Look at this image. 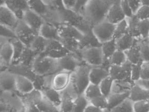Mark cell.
I'll list each match as a JSON object with an SVG mask.
<instances>
[{"mask_svg": "<svg viewBox=\"0 0 149 112\" xmlns=\"http://www.w3.org/2000/svg\"><path fill=\"white\" fill-rule=\"evenodd\" d=\"M126 18L120 4V0H115L111 5L106 15V20L109 23L116 25Z\"/></svg>", "mask_w": 149, "mask_h": 112, "instance_id": "15", "label": "cell"}, {"mask_svg": "<svg viewBox=\"0 0 149 112\" xmlns=\"http://www.w3.org/2000/svg\"><path fill=\"white\" fill-rule=\"evenodd\" d=\"M140 52L142 61H149V38L138 40Z\"/></svg>", "mask_w": 149, "mask_h": 112, "instance_id": "38", "label": "cell"}, {"mask_svg": "<svg viewBox=\"0 0 149 112\" xmlns=\"http://www.w3.org/2000/svg\"><path fill=\"white\" fill-rule=\"evenodd\" d=\"M22 20L38 35L40 28L45 22L41 16L31 8L24 12Z\"/></svg>", "mask_w": 149, "mask_h": 112, "instance_id": "11", "label": "cell"}, {"mask_svg": "<svg viewBox=\"0 0 149 112\" xmlns=\"http://www.w3.org/2000/svg\"><path fill=\"white\" fill-rule=\"evenodd\" d=\"M105 111L102 110L99 108L95 107L93 105L89 103L87 107H86L85 110L84 112H105Z\"/></svg>", "mask_w": 149, "mask_h": 112, "instance_id": "57", "label": "cell"}, {"mask_svg": "<svg viewBox=\"0 0 149 112\" xmlns=\"http://www.w3.org/2000/svg\"><path fill=\"white\" fill-rule=\"evenodd\" d=\"M24 105V112H40L36 105L34 103H27Z\"/></svg>", "mask_w": 149, "mask_h": 112, "instance_id": "55", "label": "cell"}, {"mask_svg": "<svg viewBox=\"0 0 149 112\" xmlns=\"http://www.w3.org/2000/svg\"><path fill=\"white\" fill-rule=\"evenodd\" d=\"M0 37L11 39L16 38V36L13 30L5 26L0 24Z\"/></svg>", "mask_w": 149, "mask_h": 112, "instance_id": "47", "label": "cell"}, {"mask_svg": "<svg viewBox=\"0 0 149 112\" xmlns=\"http://www.w3.org/2000/svg\"><path fill=\"white\" fill-rule=\"evenodd\" d=\"M63 5L65 8L72 10L74 7L76 0H62Z\"/></svg>", "mask_w": 149, "mask_h": 112, "instance_id": "56", "label": "cell"}, {"mask_svg": "<svg viewBox=\"0 0 149 112\" xmlns=\"http://www.w3.org/2000/svg\"><path fill=\"white\" fill-rule=\"evenodd\" d=\"M15 76V91L18 95L28 94L35 89L33 82L21 75Z\"/></svg>", "mask_w": 149, "mask_h": 112, "instance_id": "18", "label": "cell"}, {"mask_svg": "<svg viewBox=\"0 0 149 112\" xmlns=\"http://www.w3.org/2000/svg\"><path fill=\"white\" fill-rule=\"evenodd\" d=\"M115 0H88L81 13L92 27L105 20L108 10Z\"/></svg>", "mask_w": 149, "mask_h": 112, "instance_id": "1", "label": "cell"}, {"mask_svg": "<svg viewBox=\"0 0 149 112\" xmlns=\"http://www.w3.org/2000/svg\"><path fill=\"white\" fill-rule=\"evenodd\" d=\"M131 64L127 60L121 66L111 65L108 71L109 76L113 80H126L133 83L131 80Z\"/></svg>", "mask_w": 149, "mask_h": 112, "instance_id": "9", "label": "cell"}, {"mask_svg": "<svg viewBox=\"0 0 149 112\" xmlns=\"http://www.w3.org/2000/svg\"><path fill=\"white\" fill-rule=\"evenodd\" d=\"M84 62L78 54L69 53L58 59L59 71L72 73L75 71L78 66Z\"/></svg>", "mask_w": 149, "mask_h": 112, "instance_id": "8", "label": "cell"}, {"mask_svg": "<svg viewBox=\"0 0 149 112\" xmlns=\"http://www.w3.org/2000/svg\"><path fill=\"white\" fill-rule=\"evenodd\" d=\"M149 99L142 100L132 103L134 112H149Z\"/></svg>", "mask_w": 149, "mask_h": 112, "instance_id": "45", "label": "cell"}, {"mask_svg": "<svg viewBox=\"0 0 149 112\" xmlns=\"http://www.w3.org/2000/svg\"><path fill=\"white\" fill-rule=\"evenodd\" d=\"M47 41L40 35H37L33 39L29 48L37 55L43 53L46 47Z\"/></svg>", "mask_w": 149, "mask_h": 112, "instance_id": "29", "label": "cell"}, {"mask_svg": "<svg viewBox=\"0 0 149 112\" xmlns=\"http://www.w3.org/2000/svg\"><path fill=\"white\" fill-rule=\"evenodd\" d=\"M111 65L121 66L127 61L126 55L124 51L116 50L109 59Z\"/></svg>", "mask_w": 149, "mask_h": 112, "instance_id": "40", "label": "cell"}, {"mask_svg": "<svg viewBox=\"0 0 149 112\" xmlns=\"http://www.w3.org/2000/svg\"><path fill=\"white\" fill-rule=\"evenodd\" d=\"M115 26L105 20L94 26L92 30L98 41L103 43L113 39Z\"/></svg>", "mask_w": 149, "mask_h": 112, "instance_id": "6", "label": "cell"}, {"mask_svg": "<svg viewBox=\"0 0 149 112\" xmlns=\"http://www.w3.org/2000/svg\"><path fill=\"white\" fill-rule=\"evenodd\" d=\"M35 104L40 112H59L57 107L47 100L44 97L36 102Z\"/></svg>", "mask_w": 149, "mask_h": 112, "instance_id": "36", "label": "cell"}, {"mask_svg": "<svg viewBox=\"0 0 149 112\" xmlns=\"http://www.w3.org/2000/svg\"><path fill=\"white\" fill-rule=\"evenodd\" d=\"M27 1H29V0H27Z\"/></svg>", "mask_w": 149, "mask_h": 112, "instance_id": "62", "label": "cell"}, {"mask_svg": "<svg viewBox=\"0 0 149 112\" xmlns=\"http://www.w3.org/2000/svg\"><path fill=\"white\" fill-rule=\"evenodd\" d=\"M40 91L44 97L59 109L62 101L61 92L51 87L44 88Z\"/></svg>", "mask_w": 149, "mask_h": 112, "instance_id": "21", "label": "cell"}, {"mask_svg": "<svg viewBox=\"0 0 149 112\" xmlns=\"http://www.w3.org/2000/svg\"><path fill=\"white\" fill-rule=\"evenodd\" d=\"M37 55L30 48L26 47L22 54L18 64L31 67L33 60Z\"/></svg>", "mask_w": 149, "mask_h": 112, "instance_id": "31", "label": "cell"}, {"mask_svg": "<svg viewBox=\"0 0 149 112\" xmlns=\"http://www.w3.org/2000/svg\"><path fill=\"white\" fill-rule=\"evenodd\" d=\"M89 101L84 95H78L73 100L72 112H84L86 107L89 104Z\"/></svg>", "mask_w": 149, "mask_h": 112, "instance_id": "34", "label": "cell"}, {"mask_svg": "<svg viewBox=\"0 0 149 112\" xmlns=\"http://www.w3.org/2000/svg\"><path fill=\"white\" fill-rule=\"evenodd\" d=\"M121 8L126 18H130L134 14L127 0H120Z\"/></svg>", "mask_w": 149, "mask_h": 112, "instance_id": "50", "label": "cell"}, {"mask_svg": "<svg viewBox=\"0 0 149 112\" xmlns=\"http://www.w3.org/2000/svg\"><path fill=\"white\" fill-rule=\"evenodd\" d=\"M60 41L64 48L70 53L79 55V41L73 38H62Z\"/></svg>", "mask_w": 149, "mask_h": 112, "instance_id": "35", "label": "cell"}, {"mask_svg": "<svg viewBox=\"0 0 149 112\" xmlns=\"http://www.w3.org/2000/svg\"><path fill=\"white\" fill-rule=\"evenodd\" d=\"M13 47V59L11 64H17L26 46L17 38L10 39Z\"/></svg>", "mask_w": 149, "mask_h": 112, "instance_id": "27", "label": "cell"}, {"mask_svg": "<svg viewBox=\"0 0 149 112\" xmlns=\"http://www.w3.org/2000/svg\"><path fill=\"white\" fill-rule=\"evenodd\" d=\"M127 60L132 64H136L142 62L140 52L138 40H136L134 45L130 48L124 51Z\"/></svg>", "mask_w": 149, "mask_h": 112, "instance_id": "24", "label": "cell"}, {"mask_svg": "<svg viewBox=\"0 0 149 112\" xmlns=\"http://www.w3.org/2000/svg\"><path fill=\"white\" fill-rule=\"evenodd\" d=\"M62 101L59 108V112H72L73 105V100L65 92H61Z\"/></svg>", "mask_w": 149, "mask_h": 112, "instance_id": "33", "label": "cell"}, {"mask_svg": "<svg viewBox=\"0 0 149 112\" xmlns=\"http://www.w3.org/2000/svg\"><path fill=\"white\" fill-rule=\"evenodd\" d=\"M141 62L136 64H131V80L134 83L140 78V70Z\"/></svg>", "mask_w": 149, "mask_h": 112, "instance_id": "49", "label": "cell"}, {"mask_svg": "<svg viewBox=\"0 0 149 112\" xmlns=\"http://www.w3.org/2000/svg\"><path fill=\"white\" fill-rule=\"evenodd\" d=\"M140 78L149 80V61H142L141 64Z\"/></svg>", "mask_w": 149, "mask_h": 112, "instance_id": "51", "label": "cell"}, {"mask_svg": "<svg viewBox=\"0 0 149 112\" xmlns=\"http://www.w3.org/2000/svg\"><path fill=\"white\" fill-rule=\"evenodd\" d=\"M8 66L3 64L0 62V74L8 70Z\"/></svg>", "mask_w": 149, "mask_h": 112, "instance_id": "58", "label": "cell"}, {"mask_svg": "<svg viewBox=\"0 0 149 112\" xmlns=\"http://www.w3.org/2000/svg\"><path fill=\"white\" fill-rule=\"evenodd\" d=\"M5 5L18 20H22L24 12L30 8L27 0H5Z\"/></svg>", "mask_w": 149, "mask_h": 112, "instance_id": "14", "label": "cell"}, {"mask_svg": "<svg viewBox=\"0 0 149 112\" xmlns=\"http://www.w3.org/2000/svg\"><path fill=\"white\" fill-rule=\"evenodd\" d=\"M91 66L83 62L70 76V81L74 86L78 95H82L90 84L89 72Z\"/></svg>", "mask_w": 149, "mask_h": 112, "instance_id": "4", "label": "cell"}, {"mask_svg": "<svg viewBox=\"0 0 149 112\" xmlns=\"http://www.w3.org/2000/svg\"><path fill=\"white\" fill-rule=\"evenodd\" d=\"M136 39L128 33L123 35L120 37L115 39L117 50L125 51L134 45Z\"/></svg>", "mask_w": 149, "mask_h": 112, "instance_id": "25", "label": "cell"}, {"mask_svg": "<svg viewBox=\"0 0 149 112\" xmlns=\"http://www.w3.org/2000/svg\"><path fill=\"white\" fill-rule=\"evenodd\" d=\"M59 11L62 24L73 26L84 35L92 29V27L85 20L82 15L65 8Z\"/></svg>", "mask_w": 149, "mask_h": 112, "instance_id": "3", "label": "cell"}, {"mask_svg": "<svg viewBox=\"0 0 149 112\" xmlns=\"http://www.w3.org/2000/svg\"><path fill=\"white\" fill-rule=\"evenodd\" d=\"M42 2L48 7L60 10L64 8L62 0H41Z\"/></svg>", "mask_w": 149, "mask_h": 112, "instance_id": "48", "label": "cell"}, {"mask_svg": "<svg viewBox=\"0 0 149 112\" xmlns=\"http://www.w3.org/2000/svg\"><path fill=\"white\" fill-rule=\"evenodd\" d=\"M127 33H128V28L125 18L116 24L113 34V38L116 39Z\"/></svg>", "mask_w": 149, "mask_h": 112, "instance_id": "41", "label": "cell"}, {"mask_svg": "<svg viewBox=\"0 0 149 112\" xmlns=\"http://www.w3.org/2000/svg\"><path fill=\"white\" fill-rule=\"evenodd\" d=\"M91 104L93 105L95 107L99 108L102 110L106 111L108 106L107 97L100 95L97 97H95L89 101Z\"/></svg>", "mask_w": 149, "mask_h": 112, "instance_id": "43", "label": "cell"}, {"mask_svg": "<svg viewBox=\"0 0 149 112\" xmlns=\"http://www.w3.org/2000/svg\"><path fill=\"white\" fill-rule=\"evenodd\" d=\"M9 112H24V108H18L16 107H12Z\"/></svg>", "mask_w": 149, "mask_h": 112, "instance_id": "59", "label": "cell"}, {"mask_svg": "<svg viewBox=\"0 0 149 112\" xmlns=\"http://www.w3.org/2000/svg\"><path fill=\"white\" fill-rule=\"evenodd\" d=\"M128 98L132 103L149 99V90L143 89L134 84L129 92Z\"/></svg>", "mask_w": 149, "mask_h": 112, "instance_id": "23", "label": "cell"}, {"mask_svg": "<svg viewBox=\"0 0 149 112\" xmlns=\"http://www.w3.org/2000/svg\"><path fill=\"white\" fill-rule=\"evenodd\" d=\"M134 84L143 89L149 90V80L140 78L134 82Z\"/></svg>", "mask_w": 149, "mask_h": 112, "instance_id": "54", "label": "cell"}, {"mask_svg": "<svg viewBox=\"0 0 149 112\" xmlns=\"http://www.w3.org/2000/svg\"><path fill=\"white\" fill-rule=\"evenodd\" d=\"M133 83L126 80H113L111 93H123L130 92Z\"/></svg>", "mask_w": 149, "mask_h": 112, "instance_id": "28", "label": "cell"}, {"mask_svg": "<svg viewBox=\"0 0 149 112\" xmlns=\"http://www.w3.org/2000/svg\"><path fill=\"white\" fill-rule=\"evenodd\" d=\"M128 3L129 5L131 8V10L132 11V13L134 14L136 10H138L141 6V2L140 0H127Z\"/></svg>", "mask_w": 149, "mask_h": 112, "instance_id": "53", "label": "cell"}, {"mask_svg": "<svg viewBox=\"0 0 149 112\" xmlns=\"http://www.w3.org/2000/svg\"><path fill=\"white\" fill-rule=\"evenodd\" d=\"M88 1V0H76L74 7L72 10L81 14Z\"/></svg>", "mask_w": 149, "mask_h": 112, "instance_id": "52", "label": "cell"}, {"mask_svg": "<svg viewBox=\"0 0 149 112\" xmlns=\"http://www.w3.org/2000/svg\"><path fill=\"white\" fill-rule=\"evenodd\" d=\"M83 95L89 101L90 99L100 95L102 94L98 85H96L90 83L85 90L84 92L83 93Z\"/></svg>", "mask_w": 149, "mask_h": 112, "instance_id": "39", "label": "cell"}, {"mask_svg": "<svg viewBox=\"0 0 149 112\" xmlns=\"http://www.w3.org/2000/svg\"><path fill=\"white\" fill-rule=\"evenodd\" d=\"M5 0H0V6L5 5Z\"/></svg>", "mask_w": 149, "mask_h": 112, "instance_id": "61", "label": "cell"}, {"mask_svg": "<svg viewBox=\"0 0 149 112\" xmlns=\"http://www.w3.org/2000/svg\"><path fill=\"white\" fill-rule=\"evenodd\" d=\"M113 81L112 78L109 76L104 79L98 85L101 94L104 97H107L111 94Z\"/></svg>", "mask_w": 149, "mask_h": 112, "instance_id": "37", "label": "cell"}, {"mask_svg": "<svg viewBox=\"0 0 149 112\" xmlns=\"http://www.w3.org/2000/svg\"><path fill=\"white\" fill-rule=\"evenodd\" d=\"M109 76V72L101 66L91 67L89 72L91 83L99 85L103 80Z\"/></svg>", "mask_w": 149, "mask_h": 112, "instance_id": "22", "label": "cell"}, {"mask_svg": "<svg viewBox=\"0 0 149 112\" xmlns=\"http://www.w3.org/2000/svg\"><path fill=\"white\" fill-rule=\"evenodd\" d=\"M139 36L141 39L149 38V19L139 20L138 26Z\"/></svg>", "mask_w": 149, "mask_h": 112, "instance_id": "42", "label": "cell"}, {"mask_svg": "<svg viewBox=\"0 0 149 112\" xmlns=\"http://www.w3.org/2000/svg\"><path fill=\"white\" fill-rule=\"evenodd\" d=\"M38 35L47 40L60 41V39L57 26L46 22L41 26Z\"/></svg>", "mask_w": 149, "mask_h": 112, "instance_id": "19", "label": "cell"}, {"mask_svg": "<svg viewBox=\"0 0 149 112\" xmlns=\"http://www.w3.org/2000/svg\"><path fill=\"white\" fill-rule=\"evenodd\" d=\"M134 15L139 20L149 19V6L141 5Z\"/></svg>", "mask_w": 149, "mask_h": 112, "instance_id": "46", "label": "cell"}, {"mask_svg": "<svg viewBox=\"0 0 149 112\" xmlns=\"http://www.w3.org/2000/svg\"><path fill=\"white\" fill-rule=\"evenodd\" d=\"M101 49L103 52L104 58L109 59L115 52V51L117 50L115 39L113 38L110 41L102 43Z\"/></svg>", "mask_w": 149, "mask_h": 112, "instance_id": "32", "label": "cell"}, {"mask_svg": "<svg viewBox=\"0 0 149 112\" xmlns=\"http://www.w3.org/2000/svg\"><path fill=\"white\" fill-rule=\"evenodd\" d=\"M102 43L98 41L91 29L85 34L82 38L79 41V51L91 47H100Z\"/></svg>", "mask_w": 149, "mask_h": 112, "instance_id": "20", "label": "cell"}, {"mask_svg": "<svg viewBox=\"0 0 149 112\" xmlns=\"http://www.w3.org/2000/svg\"><path fill=\"white\" fill-rule=\"evenodd\" d=\"M108 112H134L132 110V102L128 98L120 104L112 108Z\"/></svg>", "mask_w": 149, "mask_h": 112, "instance_id": "44", "label": "cell"}, {"mask_svg": "<svg viewBox=\"0 0 149 112\" xmlns=\"http://www.w3.org/2000/svg\"><path fill=\"white\" fill-rule=\"evenodd\" d=\"M31 68L37 75L40 76L52 75L59 71L58 60L42 54L36 56L31 65Z\"/></svg>", "mask_w": 149, "mask_h": 112, "instance_id": "2", "label": "cell"}, {"mask_svg": "<svg viewBox=\"0 0 149 112\" xmlns=\"http://www.w3.org/2000/svg\"><path fill=\"white\" fill-rule=\"evenodd\" d=\"M18 18L5 5L0 6V24L14 31Z\"/></svg>", "mask_w": 149, "mask_h": 112, "instance_id": "17", "label": "cell"}, {"mask_svg": "<svg viewBox=\"0 0 149 112\" xmlns=\"http://www.w3.org/2000/svg\"><path fill=\"white\" fill-rule=\"evenodd\" d=\"M0 90L5 94L16 93L15 74L8 70L0 74Z\"/></svg>", "mask_w": 149, "mask_h": 112, "instance_id": "12", "label": "cell"}, {"mask_svg": "<svg viewBox=\"0 0 149 112\" xmlns=\"http://www.w3.org/2000/svg\"><path fill=\"white\" fill-rule=\"evenodd\" d=\"M126 20L128 25V34L136 40L141 39L138 29L139 20L134 15L130 18H126Z\"/></svg>", "mask_w": 149, "mask_h": 112, "instance_id": "30", "label": "cell"}, {"mask_svg": "<svg viewBox=\"0 0 149 112\" xmlns=\"http://www.w3.org/2000/svg\"><path fill=\"white\" fill-rule=\"evenodd\" d=\"M71 73L59 71L52 75L51 87L61 92L67 88L69 84Z\"/></svg>", "mask_w": 149, "mask_h": 112, "instance_id": "13", "label": "cell"}, {"mask_svg": "<svg viewBox=\"0 0 149 112\" xmlns=\"http://www.w3.org/2000/svg\"><path fill=\"white\" fill-rule=\"evenodd\" d=\"M129 95V92L123 93H111L107 97L108 106L106 111H109L118 105L120 104L128 98Z\"/></svg>", "mask_w": 149, "mask_h": 112, "instance_id": "26", "label": "cell"}, {"mask_svg": "<svg viewBox=\"0 0 149 112\" xmlns=\"http://www.w3.org/2000/svg\"><path fill=\"white\" fill-rule=\"evenodd\" d=\"M60 38H73L80 41L84 34L72 25L61 24L57 26Z\"/></svg>", "mask_w": 149, "mask_h": 112, "instance_id": "16", "label": "cell"}, {"mask_svg": "<svg viewBox=\"0 0 149 112\" xmlns=\"http://www.w3.org/2000/svg\"><path fill=\"white\" fill-rule=\"evenodd\" d=\"M141 5L149 6V0H140Z\"/></svg>", "mask_w": 149, "mask_h": 112, "instance_id": "60", "label": "cell"}, {"mask_svg": "<svg viewBox=\"0 0 149 112\" xmlns=\"http://www.w3.org/2000/svg\"><path fill=\"white\" fill-rule=\"evenodd\" d=\"M78 53L82 61L91 67L100 66L103 63L104 56L101 46L85 49Z\"/></svg>", "mask_w": 149, "mask_h": 112, "instance_id": "5", "label": "cell"}, {"mask_svg": "<svg viewBox=\"0 0 149 112\" xmlns=\"http://www.w3.org/2000/svg\"><path fill=\"white\" fill-rule=\"evenodd\" d=\"M70 53L60 41L48 40L45 50L42 54L54 59H59Z\"/></svg>", "mask_w": 149, "mask_h": 112, "instance_id": "10", "label": "cell"}, {"mask_svg": "<svg viewBox=\"0 0 149 112\" xmlns=\"http://www.w3.org/2000/svg\"><path fill=\"white\" fill-rule=\"evenodd\" d=\"M14 32L16 38L21 41L26 47H29L33 39L38 35L23 20H18Z\"/></svg>", "mask_w": 149, "mask_h": 112, "instance_id": "7", "label": "cell"}]
</instances>
